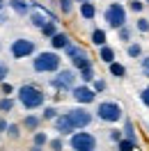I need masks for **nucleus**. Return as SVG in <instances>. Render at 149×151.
Segmentation results:
<instances>
[{"label":"nucleus","mask_w":149,"mask_h":151,"mask_svg":"<svg viewBox=\"0 0 149 151\" xmlns=\"http://www.w3.org/2000/svg\"><path fill=\"white\" fill-rule=\"evenodd\" d=\"M108 71H110V76H115V78H126V66L119 64L117 60L108 64Z\"/></svg>","instance_id":"nucleus-21"},{"label":"nucleus","mask_w":149,"mask_h":151,"mask_svg":"<svg viewBox=\"0 0 149 151\" xmlns=\"http://www.w3.org/2000/svg\"><path fill=\"white\" fill-rule=\"evenodd\" d=\"M71 99H74L76 103H80V105H90V103L96 101V92H94V87H90L87 83H80V85H74Z\"/></svg>","instance_id":"nucleus-10"},{"label":"nucleus","mask_w":149,"mask_h":151,"mask_svg":"<svg viewBox=\"0 0 149 151\" xmlns=\"http://www.w3.org/2000/svg\"><path fill=\"white\" fill-rule=\"evenodd\" d=\"M53 126H55L57 135H62V137H67V135H71L74 131H78L74 124H71V119L67 117V112L64 114H57L55 119H53Z\"/></svg>","instance_id":"nucleus-11"},{"label":"nucleus","mask_w":149,"mask_h":151,"mask_svg":"<svg viewBox=\"0 0 149 151\" xmlns=\"http://www.w3.org/2000/svg\"><path fill=\"white\" fill-rule=\"evenodd\" d=\"M64 55H67V60H71L74 69H78V71L85 69V66H92L90 53H87L83 46H78V44H69V46L64 48Z\"/></svg>","instance_id":"nucleus-7"},{"label":"nucleus","mask_w":149,"mask_h":151,"mask_svg":"<svg viewBox=\"0 0 149 151\" xmlns=\"http://www.w3.org/2000/svg\"><path fill=\"white\" fill-rule=\"evenodd\" d=\"M138 147H140L138 142L129 140V137H122V140L117 142V149H138Z\"/></svg>","instance_id":"nucleus-30"},{"label":"nucleus","mask_w":149,"mask_h":151,"mask_svg":"<svg viewBox=\"0 0 149 151\" xmlns=\"http://www.w3.org/2000/svg\"><path fill=\"white\" fill-rule=\"evenodd\" d=\"M7 137H9V140H19L21 137V126L19 124H9V126H7Z\"/></svg>","instance_id":"nucleus-29"},{"label":"nucleus","mask_w":149,"mask_h":151,"mask_svg":"<svg viewBox=\"0 0 149 151\" xmlns=\"http://www.w3.org/2000/svg\"><path fill=\"white\" fill-rule=\"evenodd\" d=\"M57 114H60V112H57V108H55V105H44V112H41L44 122H53Z\"/></svg>","instance_id":"nucleus-26"},{"label":"nucleus","mask_w":149,"mask_h":151,"mask_svg":"<svg viewBox=\"0 0 149 151\" xmlns=\"http://www.w3.org/2000/svg\"><path fill=\"white\" fill-rule=\"evenodd\" d=\"M76 80H78V76H76L74 69H60V71H55V78L48 80V85L53 89H57V94H64V92L74 89Z\"/></svg>","instance_id":"nucleus-4"},{"label":"nucleus","mask_w":149,"mask_h":151,"mask_svg":"<svg viewBox=\"0 0 149 151\" xmlns=\"http://www.w3.org/2000/svg\"><path fill=\"white\" fill-rule=\"evenodd\" d=\"M145 0H129V9L133 12V14H142V9H145Z\"/></svg>","instance_id":"nucleus-28"},{"label":"nucleus","mask_w":149,"mask_h":151,"mask_svg":"<svg viewBox=\"0 0 149 151\" xmlns=\"http://www.w3.org/2000/svg\"><path fill=\"white\" fill-rule=\"evenodd\" d=\"M78 2H85V0H78Z\"/></svg>","instance_id":"nucleus-42"},{"label":"nucleus","mask_w":149,"mask_h":151,"mask_svg":"<svg viewBox=\"0 0 149 151\" xmlns=\"http://www.w3.org/2000/svg\"><path fill=\"white\" fill-rule=\"evenodd\" d=\"M9 53H12L14 60H25V57L37 53V44H35L32 39H28V37H19V39H14L9 44Z\"/></svg>","instance_id":"nucleus-8"},{"label":"nucleus","mask_w":149,"mask_h":151,"mask_svg":"<svg viewBox=\"0 0 149 151\" xmlns=\"http://www.w3.org/2000/svg\"><path fill=\"white\" fill-rule=\"evenodd\" d=\"M90 41H92V46H96V48H101L103 44H108V35H106V30L94 28L92 35H90Z\"/></svg>","instance_id":"nucleus-16"},{"label":"nucleus","mask_w":149,"mask_h":151,"mask_svg":"<svg viewBox=\"0 0 149 151\" xmlns=\"http://www.w3.org/2000/svg\"><path fill=\"white\" fill-rule=\"evenodd\" d=\"M78 12H80V19L83 21H94L96 19V5H94L92 0H85L78 5Z\"/></svg>","instance_id":"nucleus-12"},{"label":"nucleus","mask_w":149,"mask_h":151,"mask_svg":"<svg viewBox=\"0 0 149 151\" xmlns=\"http://www.w3.org/2000/svg\"><path fill=\"white\" fill-rule=\"evenodd\" d=\"M41 122H44V117H41V114H25V117H23V122H21V126H23L25 131L35 133V131H39Z\"/></svg>","instance_id":"nucleus-14"},{"label":"nucleus","mask_w":149,"mask_h":151,"mask_svg":"<svg viewBox=\"0 0 149 151\" xmlns=\"http://www.w3.org/2000/svg\"><path fill=\"white\" fill-rule=\"evenodd\" d=\"M16 99H19V103L23 105V110H28V112L46 105V94H44L37 85H32V83L21 85L19 89H16Z\"/></svg>","instance_id":"nucleus-1"},{"label":"nucleus","mask_w":149,"mask_h":151,"mask_svg":"<svg viewBox=\"0 0 149 151\" xmlns=\"http://www.w3.org/2000/svg\"><path fill=\"white\" fill-rule=\"evenodd\" d=\"M7 126H9V122H7L5 117H0V135H5V133H7Z\"/></svg>","instance_id":"nucleus-39"},{"label":"nucleus","mask_w":149,"mask_h":151,"mask_svg":"<svg viewBox=\"0 0 149 151\" xmlns=\"http://www.w3.org/2000/svg\"><path fill=\"white\" fill-rule=\"evenodd\" d=\"M94 78H96V76H94V64H92V66H85V69H80V83L92 85Z\"/></svg>","instance_id":"nucleus-25"},{"label":"nucleus","mask_w":149,"mask_h":151,"mask_svg":"<svg viewBox=\"0 0 149 151\" xmlns=\"http://www.w3.org/2000/svg\"><path fill=\"white\" fill-rule=\"evenodd\" d=\"M131 37H133V28H131L129 23H126V25H122V28L117 30V39H119L122 44H129Z\"/></svg>","instance_id":"nucleus-24"},{"label":"nucleus","mask_w":149,"mask_h":151,"mask_svg":"<svg viewBox=\"0 0 149 151\" xmlns=\"http://www.w3.org/2000/svg\"><path fill=\"white\" fill-rule=\"evenodd\" d=\"M16 101H19V99H12L9 94H5L0 99V112H12L14 105H16Z\"/></svg>","instance_id":"nucleus-23"},{"label":"nucleus","mask_w":149,"mask_h":151,"mask_svg":"<svg viewBox=\"0 0 149 151\" xmlns=\"http://www.w3.org/2000/svg\"><path fill=\"white\" fill-rule=\"evenodd\" d=\"M48 147H51V149H62V147H64V140H62V135H60V137H53V140H48Z\"/></svg>","instance_id":"nucleus-36"},{"label":"nucleus","mask_w":149,"mask_h":151,"mask_svg":"<svg viewBox=\"0 0 149 151\" xmlns=\"http://www.w3.org/2000/svg\"><path fill=\"white\" fill-rule=\"evenodd\" d=\"M99 60H101L103 64H110V62H115V48L108 46V44H103V46L99 48Z\"/></svg>","instance_id":"nucleus-18"},{"label":"nucleus","mask_w":149,"mask_h":151,"mask_svg":"<svg viewBox=\"0 0 149 151\" xmlns=\"http://www.w3.org/2000/svg\"><path fill=\"white\" fill-rule=\"evenodd\" d=\"M103 21H106L108 28L119 30L122 25H126V7L122 2H110L103 12Z\"/></svg>","instance_id":"nucleus-6"},{"label":"nucleus","mask_w":149,"mask_h":151,"mask_svg":"<svg viewBox=\"0 0 149 151\" xmlns=\"http://www.w3.org/2000/svg\"><path fill=\"white\" fill-rule=\"evenodd\" d=\"M140 71L145 78H149V55H142L140 57Z\"/></svg>","instance_id":"nucleus-34"},{"label":"nucleus","mask_w":149,"mask_h":151,"mask_svg":"<svg viewBox=\"0 0 149 151\" xmlns=\"http://www.w3.org/2000/svg\"><path fill=\"white\" fill-rule=\"evenodd\" d=\"M96 135L94 133H87L85 128H78L69 135V147L76 151H94L96 149Z\"/></svg>","instance_id":"nucleus-5"},{"label":"nucleus","mask_w":149,"mask_h":151,"mask_svg":"<svg viewBox=\"0 0 149 151\" xmlns=\"http://www.w3.org/2000/svg\"><path fill=\"white\" fill-rule=\"evenodd\" d=\"M0 50H2V46H0Z\"/></svg>","instance_id":"nucleus-45"},{"label":"nucleus","mask_w":149,"mask_h":151,"mask_svg":"<svg viewBox=\"0 0 149 151\" xmlns=\"http://www.w3.org/2000/svg\"><path fill=\"white\" fill-rule=\"evenodd\" d=\"M124 137H129V140H133V142H138L140 144V140H138V133H135V126H133V122H131L129 117H124Z\"/></svg>","instance_id":"nucleus-20"},{"label":"nucleus","mask_w":149,"mask_h":151,"mask_svg":"<svg viewBox=\"0 0 149 151\" xmlns=\"http://www.w3.org/2000/svg\"><path fill=\"white\" fill-rule=\"evenodd\" d=\"M0 9H5V0H0Z\"/></svg>","instance_id":"nucleus-41"},{"label":"nucleus","mask_w":149,"mask_h":151,"mask_svg":"<svg viewBox=\"0 0 149 151\" xmlns=\"http://www.w3.org/2000/svg\"><path fill=\"white\" fill-rule=\"evenodd\" d=\"M7 76H9V64H7L5 60H0V83L7 80Z\"/></svg>","instance_id":"nucleus-35"},{"label":"nucleus","mask_w":149,"mask_h":151,"mask_svg":"<svg viewBox=\"0 0 149 151\" xmlns=\"http://www.w3.org/2000/svg\"><path fill=\"white\" fill-rule=\"evenodd\" d=\"M147 133H149V126H147Z\"/></svg>","instance_id":"nucleus-44"},{"label":"nucleus","mask_w":149,"mask_h":151,"mask_svg":"<svg viewBox=\"0 0 149 151\" xmlns=\"http://www.w3.org/2000/svg\"><path fill=\"white\" fill-rule=\"evenodd\" d=\"M92 87H94V92L99 94V92H106V89H108V83H106L103 78H94V80H92Z\"/></svg>","instance_id":"nucleus-32"},{"label":"nucleus","mask_w":149,"mask_h":151,"mask_svg":"<svg viewBox=\"0 0 149 151\" xmlns=\"http://www.w3.org/2000/svg\"><path fill=\"white\" fill-rule=\"evenodd\" d=\"M96 119L99 122H106V124H117L124 119V110L117 101H101L96 103Z\"/></svg>","instance_id":"nucleus-3"},{"label":"nucleus","mask_w":149,"mask_h":151,"mask_svg":"<svg viewBox=\"0 0 149 151\" xmlns=\"http://www.w3.org/2000/svg\"><path fill=\"white\" fill-rule=\"evenodd\" d=\"M126 55H129L131 60H140V57L145 55L142 44H138V41H129V44H126Z\"/></svg>","instance_id":"nucleus-19"},{"label":"nucleus","mask_w":149,"mask_h":151,"mask_svg":"<svg viewBox=\"0 0 149 151\" xmlns=\"http://www.w3.org/2000/svg\"><path fill=\"white\" fill-rule=\"evenodd\" d=\"M145 2H147V5H149V0H145Z\"/></svg>","instance_id":"nucleus-43"},{"label":"nucleus","mask_w":149,"mask_h":151,"mask_svg":"<svg viewBox=\"0 0 149 151\" xmlns=\"http://www.w3.org/2000/svg\"><path fill=\"white\" fill-rule=\"evenodd\" d=\"M122 137H124V131H119V128H110V131H108V140L115 142V144H117Z\"/></svg>","instance_id":"nucleus-33"},{"label":"nucleus","mask_w":149,"mask_h":151,"mask_svg":"<svg viewBox=\"0 0 149 151\" xmlns=\"http://www.w3.org/2000/svg\"><path fill=\"white\" fill-rule=\"evenodd\" d=\"M135 30L138 32H149V19H145V16H138V21H135Z\"/></svg>","instance_id":"nucleus-31"},{"label":"nucleus","mask_w":149,"mask_h":151,"mask_svg":"<svg viewBox=\"0 0 149 151\" xmlns=\"http://www.w3.org/2000/svg\"><path fill=\"white\" fill-rule=\"evenodd\" d=\"M5 23H7V14L0 9V25H5Z\"/></svg>","instance_id":"nucleus-40"},{"label":"nucleus","mask_w":149,"mask_h":151,"mask_svg":"<svg viewBox=\"0 0 149 151\" xmlns=\"http://www.w3.org/2000/svg\"><path fill=\"white\" fill-rule=\"evenodd\" d=\"M41 147H48V133L35 131L32 133V151H39Z\"/></svg>","instance_id":"nucleus-17"},{"label":"nucleus","mask_w":149,"mask_h":151,"mask_svg":"<svg viewBox=\"0 0 149 151\" xmlns=\"http://www.w3.org/2000/svg\"><path fill=\"white\" fill-rule=\"evenodd\" d=\"M9 7L14 14H19V16H28L30 12H32V2L28 0H9Z\"/></svg>","instance_id":"nucleus-15"},{"label":"nucleus","mask_w":149,"mask_h":151,"mask_svg":"<svg viewBox=\"0 0 149 151\" xmlns=\"http://www.w3.org/2000/svg\"><path fill=\"white\" fill-rule=\"evenodd\" d=\"M140 101H142V105H145V108H149V85L140 89Z\"/></svg>","instance_id":"nucleus-37"},{"label":"nucleus","mask_w":149,"mask_h":151,"mask_svg":"<svg viewBox=\"0 0 149 151\" xmlns=\"http://www.w3.org/2000/svg\"><path fill=\"white\" fill-rule=\"evenodd\" d=\"M0 89H2V94H14V85H9L7 80L0 83Z\"/></svg>","instance_id":"nucleus-38"},{"label":"nucleus","mask_w":149,"mask_h":151,"mask_svg":"<svg viewBox=\"0 0 149 151\" xmlns=\"http://www.w3.org/2000/svg\"><path fill=\"white\" fill-rule=\"evenodd\" d=\"M69 44H71V37H69L67 32H60V30H57L55 35L51 37V48H55V50H64Z\"/></svg>","instance_id":"nucleus-13"},{"label":"nucleus","mask_w":149,"mask_h":151,"mask_svg":"<svg viewBox=\"0 0 149 151\" xmlns=\"http://www.w3.org/2000/svg\"><path fill=\"white\" fill-rule=\"evenodd\" d=\"M57 7H60V12H62L64 16H69V14L74 12V0H57Z\"/></svg>","instance_id":"nucleus-27"},{"label":"nucleus","mask_w":149,"mask_h":151,"mask_svg":"<svg viewBox=\"0 0 149 151\" xmlns=\"http://www.w3.org/2000/svg\"><path fill=\"white\" fill-rule=\"evenodd\" d=\"M67 117L71 119V124H74L76 128H87V126L94 122V117H96V114H92L85 105L78 103L76 108H69V110H67Z\"/></svg>","instance_id":"nucleus-9"},{"label":"nucleus","mask_w":149,"mask_h":151,"mask_svg":"<svg viewBox=\"0 0 149 151\" xmlns=\"http://www.w3.org/2000/svg\"><path fill=\"white\" fill-rule=\"evenodd\" d=\"M32 69L35 73H55L62 69V57L57 55V50H44V53H37L35 60H32Z\"/></svg>","instance_id":"nucleus-2"},{"label":"nucleus","mask_w":149,"mask_h":151,"mask_svg":"<svg viewBox=\"0 0 149 151\" xmlns=\"http://www.w3.org/2000/svg\"><path fill=\"white\" fill-rule=\"evenodd\" d=\"M39 32H41V35H44L46 39H51V37H53V35L57 32V21H53V19L46 21V23L41 25V30H39Z\"/></svg>","instance_id":"nucleus-22"}]
</instances>
